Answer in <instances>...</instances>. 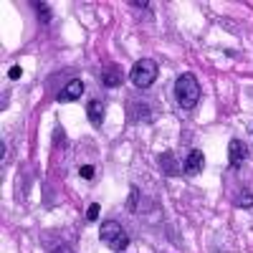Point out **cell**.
<instances>
[{
    "instance_id": "obj_1",
    "label": "cell",
    "mask_w": 253,
    "mask_h": 253,
    "mask_svg": "<svg viewBox=\"0 0 253 253\" xmlns=\"http://www.w3.org/2000/svg\"><path fill=\"white\" fill-rule=\"evenodd\" d=\"M175 96L180 101L182 109H193L195 104L200 101V84L193 74H182L175 81Z\"/></svg>"
},
{
    "instance_id": "obj_2",
    "label": "cell",
    "mask_w": 253,
    "mask_h": 253,
    "mask_svg": "<svg viewBox=\"0 0 253 253\" xmlns=\"http://www.w3.org/2000/svg\"><path fill=\"white\" fill-rule=\"evenodd\" d=\"M99 238L112 251H124L126 246H129V236H126V230L117 220H104L101 228H99Z\"/></svg>"
},
{
    "instance_id": "obj_3",
    "label": "cell",
    "mask_w": 253,
    "mask_h": 253,
    "mask_svg": "<svg viewBox=\"0 0 253 253\" xmlns=\"http://www.w3.org/2000/svg\"><path fill=\"white\" fill-rule=\"evenodd\" d=\"M132 84L137 89H147V86H152L155 79H157V63L152 58H139L134 66H132Z\"/></svg>"
},
{
    "instance_id": "obj_4",
    "label": "cell",
    "mask_w": 253,
    "mask_h": 253,
    "mask_svg": "<svg viewBox=\"0 0 253 253\" xmlns=\"http://www.w3.org/2000/svg\"><path fill=\"white\" fill-rule=\"evenodd\" d=\"M228 160H230V165L238 170V167L248 160V147H246V142H241V139L230 142V144H228Z\"/></svg>"
},
{
    "instance_id": "obj_5",
    "label": "cell",
    "mask_w": 253,
    "mask_h": 253,
    "mask_svg": "<svg viewBox=\"0 0 253 253\" xmlns=\"http://www.w3.org/2000/svg\"><path fill=\"white\" fill-rule=\"evenodd\" d=\"M81 94H84V81L81 79H71L66 86L58 91V101L61 104H69V101H76Z\"/></svg>"
},
{
    "instance_id": "obj_6",
    "label": "cell",
    "mask_w": 253,
    "mask_h": 253,
    "mask_svg": "<svg viewBox=\"0 0 253 253\" xmlns=\"http://www.w3.org/2000/svg\"><path fill=\"white\" fill-rule=\"evenodd\" d=\"M205 170V155L200 150H193L187 157H185V167H182V172L185 175H200Z\"/></svg>"
},
{
    "instance_id": "obj_7",
    "label": "cell",
    "mask_w": 253,
    "mask_h": 253,
    "mask_svg": "<svg viewBox=\"0 0 253 253\" xmlns=\"http://www.w3.org/2000/svg\"><path fill=\"white\" fill-rule=\"evenodd\" d=\"M101 81H104V86H122V81H124V74L119 66H107L101 71Z\"/></svg>"
},
{
    "instance_id": "obj_8",
    "label": "cell",
    "mask_w": 253,
    "mask_h": 253,
    "mask_svg": "<svg viewBox=\"0 0 253 253\" xmlns=\"http://www.w3.org/2000/svg\"><path fill=\"white\" fill-rule=\"evenodd\" d=\"M104 109H107V107H104V101H96V99H94V101L89 104V107H86L89 122H91L94 126H101V124H104V114H107Z\"/></svg>"
},
{
    "instance_id": "obj_9",
    "label": "cell",
    "mask_w": 253,
    "mask_h": 253,
    "mask_svg": "<svg viewBox=\"0 0 253 253\" xmlns=\"http://www.w3.org/2000/svg\"><path fill=\"white\" fill-rule=\"evenodd\" d=\"M160 167H162V172H165L167 177L180 175V170H177V160H175V155H172V152L160 155Z\"/></svg>"
},
{
    "instance_id": "obj_10",
    "label": "cell",
    "mask_w": 253,
    "mask_h": 253,
    "mask_svg": "<svg viewBox=\"0 0 253 253\" xmlns=\"http://www.w3.org/2000/svg\"><path fill=\"white\" fill-rule=\"evenodd\" d=\"M236 205H241V208H251L253 205V193L251 190H241V195L236 198Z\"/></svg>"
},
{
    "instance_id": "obj_11",
    "label": "cell",
    "mask_w": 253,
    "mask_h": 253,
    "mask_svg": "<svg viewBox=\"0 0 253 253\" xmlns=\"http://www.w3.org/2000/svg\"><path fill=\"white\" fill-rule=\"evenodd\" d=\"M33 8H38V18H41V23H48L51 20V10L46 3H33Z\"/></svg>"
},
{
    "instance_id": "obj_12",
    "label": "cell",
    "mask_w": 253,
    "mask_h": 253,
    "mask_svg": "<svg viewBox=\"0 0 253 253\" xmlns=\"http://www.w3.org/2000/svg\"><path fill=\"white\" fill-rule=\"evenodd\" d=\"M94 172H96V170H94L91 165H84L81 170H79V175H81L84 180H94Z\"/></svg>"
},
{
    "instance_id": "obj_13",
    "label": "cell",
    "mask_w": 253,
    "mask_h": 253,
    "mask_svg": "<svg viewBox=\"0 0 253 253\" xmlns=\"http://www.w3.org/2000/svg\"><path fill=\"white\" fill-rule=\"evenodd\" d=\"M96 218H99V205L91 203V205L86 208V220H96Z\"/></svg>"
},
{
    "instance_id": "obj_14",
    "label": "cell",
    "mask_w": 253,
    "mask_h": 253,
    "mask_svg": "<svg viewBox=\"0 0 253 253\" xmlns=\"http://www.w3.org/2000/svg\"><path fill=\"white\" fill-rule=\"evenodd\" d=\"M137 198H139V190H137V187H132V190H129V200H126V205L134 208V205H137Z\"/></svg>"
},
{
    "instance_id": "obj_15",
    "label": "cell",
    "mask_w": 253,
    "mask_h": 253,
    "mask_svg": "<svg viewBox=\"0 0 253 253\" xmlns=\"http://www.w3.org/2000/svg\"><path fill=\"white\" fill-rule=\"evenodd\" d=\"M20 74H23V69H20V66H10L8 69V76L10 79H20Z\"/></svg>"
},
{
    "instance_id": "obj_16",
    "label": "cell",
    "mask_w": 253,
    "mask_h": 253,
    "mask_svg": "<svg viewBox=\"0 0 253 253\" xmlns=\"http://www.w3.org/2000/svg\"><path fill=\"white\" fill-rule=\"evenodd\" d=\"M51 253H74V251H71L69 246H56V248H53Z\"/></svg>"
}]
</instances>
